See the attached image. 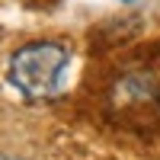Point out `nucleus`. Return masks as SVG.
<instances>
[{"mask_svg":"<svg viewBox=\"0 0 160 160\" xmlns=\"http://www.w3.org/2000/svg\"><path fill=\"white\" fill-rule=\"evenodd\" d=\"M125 3H131V0H125Z\"/></svg>","mask_w":160,"mask_h":160,"instance_id":"3","label":"nucleus"},{"mask_svg":"<svg viewBox=\"0 0 160 160\" xmlns=\"http://www.w3.org/2000/svg\"><path fill=\"white\" fill-rule=\"evenodd\" d=\"M0 160H16V157H10V154H0Z\"/></svg>","mask_w":160,"mask_h":160,"instance_id":"2","label":"nucleus"},{"mask_svg":"<svg viewBox=\"0 0 160 160\" xmlns=\"http://www.w3.org/2000/svg\"><path fill=\"white\" fill-rule=\"evenodd\" d=\"M71 71V51L61 42H29L13 51L7 64V83L22 99H51L64 87Z\"/></svg>","mask_w":160,"mask_h":160,"instance_id":"1","label":"nucleus"}]
</instances>
